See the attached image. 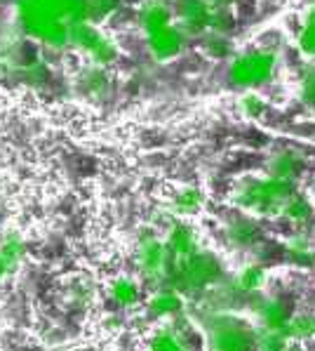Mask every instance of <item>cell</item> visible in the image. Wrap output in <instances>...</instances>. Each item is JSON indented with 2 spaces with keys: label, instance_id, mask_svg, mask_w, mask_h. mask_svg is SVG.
<instances>
[{
  "label": "cell",
  "instance_id": "ac0fdd59",
  "mask_svg": "<svg viewBox=\"0 0 315 351\" xmlns=\"http://www.w3.org/2000/svg\"><path fill=\"white\" fill-rule=\"evenodd\" d=\"M297 45L303 57L315 62V5H311L303 14L301 29L297 34Z\"/></svg>",
  "mask_w": 315,
  "mask_h": 351
},
{
  "label": "cell",
  "instance_id": "3957f363",
  "mask_svg": "<svg viewBox=\"0 0 315 351\" xmlns=\"http://www.w3.org/2000/svg\"><path fill=\"white\" fill-rule=\"evenodd\" d=\"M224 278V267H221V259L210 250H200L195 255L175 262L170 269V278H167L165 288L177 290L179 295L191 297L200 295L205 290H210L212 285H216Z\"/></svg>",
  "mask_w": 315,
  "mask_h": 351
},
{
  "label": "cell",
  "instance_id": "277c9868",
  "mask_svg": "<svg viewBox=\"0 0 315 351\" xmlns=\"http://www.w3.org/2000/svg\"><path fill=\"white\" fill-rule=\"evenodd\" d=\"M205 351H257V332L233 314H210L203 323Z\"/></svg>",
  "mask_w": 315,
  "mask_h": 351
},
{
  "label": "cell",
  "instance_id": "44dd1931",
  "mask_svg": "<svg viewBox=\"0 0 315 351\" xmlns=\"http://www.w3.org/2000/svg\"><path fill=\"white\" fill-rule=\"evenodd\" d=\"M290 337L285 330H262L257 335V351H287Z\"/></svg>",
  "mask_w": 315,
  "mask_h": 351
},
{
  "label": "cell",
  "instance_id": "8992f818",
  "mask_svg": "<svg viewBox=\"0 0 315 351\" xmlns=\"http://www.w3.org/2000/svg\"><path fill=\"white\" fill-rule=\"evenodd\" d=\"M275 73V55L270 50H252L236 57L228 66L231 85L242 90H254L268 83Z\"/></svg>",
  "mask_w": 315,
  "mask_h": 351
},
{
  "label": "cell",
  "instance_id": "52a82bcc",
  "mask_svg": "<svg viewBox=\"0 0 315 351\" xmlns=\"http://www.w3.org/2000/svg\"><path fill=\"white\" fill-rule=\"evenodd\" d=\"M57 297L66 311L80 314V311H88L97 304V300H99V285L88 274H73V276L62 280V288H59Z\"/></svg>",
  "mask_w": 315,
  "mask_h": 351
},
{
  "label": "cell",
  "instance_id": "5bb4252c",
  "mask_svg": "<svg viewBox=\"0 0 315 351\" xmlns=\"http://www.w3.org/2000/svg\"><path fill=\"white\" fill-rule=\"evenodd\" d=\"M146 351H191L188 337L177 323L160 326L146 337Z\"/></svg>",
  "mask_w": 315,
  "mask_h": 351
},
{
  "label": "cell",
  "instance_id": "2e32d148",
  "mask_svg": "<svg viewBox=\"0 0 315 351\" xmlns=\"http://www.w3.org/2000/svg\"><path fill=\"white\" fill-rule=\"evenodd\" d=\"M226 234V241L236 247H249L259 241V229L254 222L249 219H231L224 229Z\"/></svg>",
  "mask_w": 315,
  "mask_h": 351
},
{
  "label": "cell",
  "instance_id": "4fadbf2b",
  "mask_svg": "<svg viewBox=\"0 0 315 351\" xmlns=\"http://www.w3.org/2000/svg\"><path fill=\"white\" fill-rule=\"evenodd\" d=\"M146 36H149V47H151V52H153L155 59H160V62L177 57L179 52H181L184 36H181V31L175 29L172 24L160 26V29L151 31V34H146Z\"/></svg>",
  "mask_w": 315,
  "mask_h": 351
},
{
  "label": "cell",
  "instance_id": "d6986e66",
  "mask_svg": "<svg viewBox=\"0 0 315 351\" xmlns=\"http://www.w3.org/2000/svg\"><path fill=\"white\" fill-rule=\"evenodd\" d=\"M266 283V271L259 264H245L240 271L233 276V285H236L240 293H257L262 290Z\"/></svg>",
  "mask_w": 315,
  "mask_h": 351
},
{
  "label": "cell",
  "instance_id": "ba28073f",
  "mask_svg": "<svg viewBox=\"0 0 315 351\" xmlns=\"http://www.w3.org/2000/svg\"><path fill=\"white\" fill-rule=\"evenodd\" d=\"M106 302L116 311H132L144 304V280L134 274H116L104 285Z\"/></svg>",
  "mask_w": 315,
  "mask_h": 351
},
{
  "label": "cell",
  "instance_id": "7402d4cb",
  "mask_svg": "<svg viewBox=\"0 0 315 351\" xmlns=\"http://www.w3.org/2000/svg\"><path fill=\"white\" fill-rule=\"evenodd\" d=\"M285 332L290 339H313L315 337V316L303 314V316L290 318V326H287Z\"/></svg>",
  "mask_w": 315,
  "mask_h": 351
},
{
  "label": "cell",
  "instance_id": "e0dca14e",
  "mask_svg": "<svg viewBox=\"0 0 315 351\" xmlns=\"http://www.w3.org/2000/svg\"><path fill=\"white\" fill-rule=\"evenodd\" d=\"M259 323L264 326V330H287L290 326V316H287L285 306L275 300H266L259 304L257 309Z\"/></svg>",
  "mask_w": 315,
  "mask_h": 351
},
{
  "label": "cell",
  "instance_id": "603a6c76",
  "mask_svg": "<svg viewBox=\"0 0 315 351\" xmlns=\"http://www.w3.org/2000/svg\"><path fill=\"white\" fill-rule=\"evenodd\" d=\"M282 217H287L290 222H303V219L311 217V203L299 193H292L290 201L282 208Z\"/></svg>",
  "mask_w": 315,
  "mask_h": 351
},
{
  "label": "cell",
  "instance_id": "7a4b0ae2",
  "mask_svg": "<svg viewBox=\"0 0 315 351\" xmlns=\"http://www.w3.org/2000/svg\"><path fill=\"white\" fill-rule=\"evenodd\" d=\"M294 193V182H285L278 177H247L238 182L231 193V203L236 208L252 215H282V208Z\"/></svg>",
  "mask_w": 315,
  "mask_h": 351
},
{
  "label": "cell",
  "instance_id": "ffe728a7",
  "mask_svg": "<svg viewBox=\"0 0 315 351\" xmlns=\"http://www.w3.org/2000/svg\"><path fill=\"white\" fill-rule=\"evenodd\" d=\"M299 170H301V160L294 154H278L270 160V177H278V180L294 182Z\"/></svg>",
  "mask_w": 315,
  "mask_h": 351
},
{
  "label": "cell",
  "instance_id": "5b68a950",
  "mask_svg": "<svg viewBox=\"0 0 315 351\" xmlns=\"http://www.w3.org/2000/svg\"><path fill=\"white\" fill-rule=\"evenodd\" d=\"M134 271L137 276L144 280L146 285L153 288H165L167 278H170V269H172V259L167 252V245L160 236L149 234L144 239L137 241L134 245Z\"/></svg>",
  "mask_w": 315,
  "mask_h": 351
},
{
  "label": "cell",
  "instance_id": "8fae6325",
  "mask_svg": "<svg viewBox=\"0 0 315 351\" xmlns=\"http://www.w3.org/2000/svg\"><path fill=\"white\" fill-rule=\"evenodd\" d=\"M205 203H207V196L200 186L186 184V186H179L175 193L170 196L167 201V217L170 219H188L195 217V215L203 213Z\"/></svg>",
  "mask_w": 315,
  "mask_h": 351
},
{
  "label": "cell",
  "instance_id": "cb8c5ba5",
  "mask_svg": "<svg viewBox=\"0 0 315 351\" xmlns=\"http://www.w3.org/2000/svg\"><path fill=\"white\" fill-rule=\"evenodd\" d=\"M240 111L245 113L247 118H259V116H264V111H266V101L257 93H247V95H242V99H240Z\"/></svg>",
  "mask_w": 315,
  "mask_h": 351
},
{
  "label": "cell",
  "instance_id": "30bf717a",
  "mask_svg": "<svg viewBox=\"0 0 315 351\" xmlns=\"http://www.w3.org/2000/svg\"><path fill=\"white\" fill-rule=\"evenodd\" d=\"M184 295H179L172 288H153L144 300V311L153 321H175L184 314Z\"/></svg>",
  "mask_w": 315,
  "mask_h": 351
},
{
  "label": "cell",
  "instance_id": "9a60e30c",
  "mask_svg": "<svg viewBox=\"0 0 315 351\" xmlns=\"http://www.w3.org/2000/svg\"><path fill=\"white\" fill-rule=\"evenodd\" d=\"M179 19H181V24L191 31L214 29L216 12L205 3V0H184L181 8H179Z\"/></svg>",
  "mask_w": 315,
  "mask_h": 351
},
{
  "label": "cell",
  "instance_id": "d4e9b609",
  "mask_svg": "<svg viewBox=\"0 0 315 351\" xmlns=\"http://www.w3.org/2000/svg\"><path fill=\"white\" fill-rule=\"evenodd\" d=\"M301 99L315 106V71L306 73V78L301 80Z\"/></svg>",
  "mask_w": 315,
  "mask_h": 351
},
{
  "label": "cell",
  "instance_id": "6da1fadb",
  "mask_svg": "<svg viewBox=\"0 0 315 351\" xmlns=\"http://www.w3.org/2000/svg\"><path fill=\"white\" fill-rule=\"evenodd\" d=\"M83 17V0H21L24 26L42 40H66Z\"/></svg>",
  "mask_w": 315,
  "mask_h": 351
},
{
  "label": "cell",
  "instance_id": "9c48e42d",
  "mask_svg": "<svg viewBox=\"0 0 315 351\" xmlns=\"http://www.w3.org/2000/svg\"><path fill=\"white\" fill-rule=\"evenodd\" d=\"M162 241H165V245H167L172 264L181 262V259H186V257H191L195 252L203 250L195 226L184 222V219H172V222L167 224V231H165V236H162Z\"/></svg>",
  "mask_w": 315,
  "mask_h": 351
},
{
  "label": "cell",
  "instance_id": "7c38bea8",
  "mask_svg": "<svg viewBox=\"0 0 315 351\" xmlns=\"http://www.w3.org/2000/svg\"><path fill=\"white\" fill-rule=\"evenodd\" d=\"M26 241L14 231L0 236V285L12 278L26 259Z\"/></svg>",
  "mask_w": 315,
  "mask_h": 351
}]
</instances>
